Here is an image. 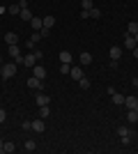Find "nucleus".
<instances>
[{
    "instance_id": "obj_1",
    "label": "nucleus",
    "mask_w": 138,
    "mask_h": 154,
    "mask_svg": "<svg viewBox=\"0 0 138 154\" xmlns=\"http://www.w3.org/2000/svg\"><path fill=\"white\" fill-rule=\"evenodd\" d=\"M7 53L12 55V60L16 64H23V55H21V48H19V44H12V46H7Z\"/></svg>"
},
{
    "instance_id": "obj_2",
    "label": "nucleus",
    "mask_w": 138,
    "mask_h": 154,
    "mask_svg": "<svg viewBox=\"0 0 138 154\" xmlns=\"http://www.w3.org/2000/svg\"><path fill=\"white\" fill-rule=\"evenodd\" d=\"M2 78H12V76H16V62H7V64H2V74H0Z\"/></svg>"
},
{
    "instance_id": "obj_3",
    "label": "nucleus",
    "mask_w": 138,
    "mask_h": 154,
    "mask_svg": "<svg viewBox=\"0 0 138 154\" xmlns=\"http://www.w3.org/2000/svg\"><path fill=\"white\" fill-rule=\"evenodd\" d=\"M118 136L122 138V143H124V145H129V143H131V138H133V131H131V129L120 127V129H118Z\"/></svg>"
},
{
    "instance_id": "obj_4",
    "label": "nucleus",
    "mask_w": 138,
    "mask_h": 154,
    "mask_svg": "<svg viewBox=\"0 0 138 154\" xmlns=\"http://www.w3.org/2000/svg\"><path fill=\"white\" fill-rule=\"evenodd\" d=\"M28 88H30V90H44V81H41V78H37V76H30L28 78Z\"/></svg>"
},
{
    "instance_id": "obj_5",
    "label": "nucleus",
    "mask_w": 138,
    "mask_h": 154,
    "mask_svg": "<svg viewBox=\"0 0 138 154\" xmlns=\"http://www.w3.org/2000/svg\"><path fill=\"white\" fill-rule=\"evenodd\" d=\"M32 131H35V134H44V131H46V127H44V120H41V117L32 120Z\"/></svg>"
},
{
    "instance_id": "obj_6",
    "label": "nucleus",
    "mask_w": 138,
    "mask_h": 154,
    "mask_svg": "<svg viewBox=\"0 0 138 154\" xmlns=\"http://www.w3.org/2000/svg\"><path fill=\"white\" fill-rule=\"evenodd\" d=\"M136 106H138V97H136V94L124 97V108H129V110H131V108H136Z\"/></svg>"
},
{
    "instance_id": "obj_7",
    "label": "nucleus",
    "mask_w": 138,
    "mask_h": 154,
    "mask_svg": "<svg viewBox=\"0 0 138 154\" xmlns=\"http://www.w3.org/2000/svg\"><path fill=\"white\" fill-rule=\"evenodd\" d=\"M30 26H32V32H41V28H44V19L32 16V19H30Z\"/></svg>"
},
{
    "instance_id": "obj_8",
    "label": "nucleus",
    "mask_w": 138,
    "mask_h": 154,
    "mask_svg": "<svg viewBox=\"0 0 138 154\" xmlns=\"http://www.w3.org/2000/svg\"><path fill=\"white\" fill-rule=\"evenodd\" d=\"M92 60H94V58H92V53H81V55H78V62H81V67H87V64H92Z\"/></svg>"
},
{
    "instance_id": "obj_9",
    "label": "nucleus",
    "mask_w": 138,
    "mask_h": 154,
    "mask_svg": "<svg viewBox=\"0 0 138 154\" xmlns=\"http://www.w3.org/2000/svg\"><path fill=\"white\" fill-rule=\"evenodd\" d=\"M35 101H37V106H48V103H51V97L44 94V92L39 90V94H37V99H35Z\"/></svg>"
},
{
    "instance_id": "obj_10",
    "label": "nucleus",
    "mask_w": 138,
    "mask_h": 154,
    "mask_svg": "<svg viewBox=\"0 0 138 154\" xmlns=\"http://www.w3.org/2000/svg\"><path fill=\"white\" fill-rule=\"evenodd\" d=\"M69 76H72L74 81H81V78L85 76V74H83V67H72V71H69Z\"/></svg>"
},
{
    "instance_id": "obj_11",
    "label": "nucleus",
    "mask_w": 138,
    "mask_h": 154,
    "mask_svg": "<svg viewBox=\"0 0 138 154\" xmlns=\"http://www.w3.org/2000/svg\"><path fill=\"white\" fill-rule=\"evenodd\" d=\"M108 55H111V60H120L122 58V46H111Z\"/></svg>"
},
{
    "instance_id": "obj_12",
    "label": "nucleus",
    "mask_w": 138,
    "mask_h": 154,
    "mask_svg": "<svg viewBox=\"0 0 138 154\" xmlns=\"http://www.w3.org/2000/svg\"><path fill=\"white\" fill-rule=\"evenodd\" d=\"M136 37H133V35H127L124 37V48H129V51H133V48H136Z\"/></svg>"
},
{
    "instance_id": "obj_13",
    "label": "nucleus",
    "mask_w": 138,
    "mask_h": 154,
    "mask_svg": "<svg viewBox=\"0 0 138 154\" xmlns=\"http://www.w3.org/2000/svg\"><path fill=\"white\" fill-rule=\"evenodd\" d=\"M32 76H37V78L44 81V78H46V69L41 67V64H35V67H32Z\"/></svg>"
},
{
    "instance_id": "obj_14",
    "label": "nucleus",
    "mask_w": 138,
    "mask_h": 154,
    "mask_svg": "<svg viewBox=\"0 0 138 154\" xmlns=\"http://www.w3.org/2000/svg\"><path fill=\"white\" fill-rule=\"evenodd\" d=\"M58 55H60V62H65V64H72V60H74V55L69 51H60Z\"/></svg>"
},
{
    "instance_id": "obj_15",
    "label": "nucleus",
    "mask_w": 138,
    "mask_h": 154,
    "mask_svg": "<svg viewBox=\"0 0 138 154\" xmlns=\"http://www.w3.org/2000/svg\"><path fill=\"white\" fill-rule=\"evenodd\" d=\"M5 42H7V46L19 44V35H16V32H7V35H5Z\"/></svg>"
},
{
    "instance_id": "obj_16",
    "label": "nucleus",
    "mask_w": 138,
    "mask_h": 154,
    "mask_svg": "<svg viewBox=\"0 0 138 154\" xmlns=\"http://www.w3.org/2000/svg\"><path fill=\"white\" fill-rule=\"evenodd\" d=\"M39 39H41V35H39V32H32V35H30V39L26 42V44H28V48H35V44H37Z\"/></svg>"
},
{
    "instance_id": "obj_17",
    "label": "nucleus",
    "mask_w": 138,
    "mask_h": 154,
    "mask_svg": "<svg viewBox=\"0 0 138 154\" xmlns=\"http://www.w3.org/2000/svg\"><path fill=\"white\" fill-rule=\"evenodd\" d=\"M113 103H115V106H124V94H120V92H113Z\"/></svg>"
},
{
    "instance_id": "obj_18",
    "label": "nucleus",
    "mask_w": 138,
    "mask_h": 154,
    "mask_svg": "<svg viewBox=\"0 0 138 154\" xmlns=\"http://www.w3.org/2000/svg\"><path fill=\"white\" fill-rule=\"evenodd\" d=\"M127 120H129V124H136V122H138V110L131 108L129 113H127Z\"/></svg>"
},
{
    "instance_id": "obj_19",
    "label": "nucleus",
    "mask_w": 138,
    "mask_h": 154,
    "mask_svg": "<svg viewBox=\"0 0 138 154\" xmlns=\"http://www.w3.org/2000/svg\"><path fill=\"white\" fill-rule=\"evenodd\" d=\"M48 115H51V106H39V117L41 120H46Z\"/></svg>"
},
{
    "instance_id": "obj_20",
    "label": "nucleus",
    "mask_w": 138,
    "mask_h": 154,
    "mask_svg": "<svg viewBox=\"0 0 138 154\" xmlns=\"http://www.w3.org/2000/svg\"><path fill=\"white\" fill-rule=\"evenodd\" d=\"M19 16H21L23 21H28V23H30V19H32V12H30V9L26 7V9H21V14H19Z\"/></svg>"
},
{
    "instance_id": "obj_21",
    "label": "nucleus",
    "mask_w": 138,
    "mask_h": 154,
    "mask_svg": "<svg viewBox=\"0 0 138 154\" xmlns=\"http://www.w3.org/2000/svg\"><path fill=\"white\" fill-rule=\"evenodd\" d=\"M53 26H55V16H44V28H48V30H51Z\"/></svg>"
},
{
    "instance_id": "obj_22",
    "label": "nucleus",
    "mask_w": 138,
    "mask_h": 154,
    "mask_svg": "<svg viewBox=\"0 0 138 154\" xmlns=\"http://www.w3.org/2000/svg\"><path fill=\"white\" fill-rule=\"evenodd\" d=\"M23 149H26V152H35V149H37V143H35V140H26Z\"/></svg>"
},
{
    "instance_id": "obj_23",
    "label": "nucleus",
    "mask_w": 138,
    "mask_h": 154,
    "mask_svg": "<svg viewBox=\"0 0 138 154\" xmlns=\"http://www.w3.org/2000/svg\"><path fill=\"white\" fill-rule=\"evenodd\" d=\"M136 32H138V21H131L127 28V35H136Z\"/></svg>"
},
{
    "instance_id": "obj_24",
    "label": "nucleus",
    "mask_w": 138,
    "mask_h": 154,
    "mask_svg": "<svg viewBox=\"0 0 138 154\" xmlns=\"http://www.w3.org/2000/svg\"><path fill=\"white\" fill-rule=\"evenodd\" d=\"M7 12L12 14V16H19V14H21V7L19 5H9V7H7Z\"/></svg>"
},
{
    "instance_id": "obj_25",
    "label": "nucleus",
    "mask_w": 138,
    "mask_h": 154,
    "mask_svg": "<svg viewBox=\"0 0 138 154\" xmlns=\"http://www.w3.org/2000/svg\"><path fill=\"white\" fill-rule=\"evenodd\" d=\"M2 152H5V154H12L14 152V143H5V145H2Z\"/></svg>"
},
{
    "instance_id": "obj_26",
    "label": "nucleus",
    "mask_w": 138,
    "mask_h": 154,
    "mask_svg": "<svg viewBox=\"0 0 138 154\" xmlns=\"http://www.w3.org/2000/svg\"><path fill=\"white\" fill-rule=\"evenodd\" d=\"M72 71V64H65V62H60V74H69Z\"/></svg>"
},
{
    "instance_id": "obj_27",
    "label": "nucleus",
    "mask_w": 138,
    "mask_h": 154,
    "mask_svg": "<svg viewBox=\"0 0 138 154\" xmlns=\"http://www.w3.org/2000/svg\"><path fill=\"white\" fill-rule=\"evenodd\" d=\"M99 16H101V9L92 7V9H90V19H99Z\"/></svg>"
},
{
    "instance_id": "obj_28",
    "label": "nucleus",
    "mask_w": 138,
    "mask_h": 154,
    "mask_svg": "<svg viewBox=\"0 0 138 154\" xmlns=\"http://www.w3.org/2000/svg\"><path fill=\"white\" fill-rule=\"evenodd\" d=\"M78 85L83 88V90H87V88H90V78H85V76H83V78L78 81Z\"/></svg>"
},
{
    "instance_id": "obj_29",
    "label": "nucleus",
    "mask_w": 138,
    "mask_h": 154,
    "mask_svg": "<svg viewBox=\"0 0 138 154\" xmlns=\"http://www.w3.org/2000/svg\"><path fill=\"white\" fill-rule=\"evenodd\" d=\"M81 7H83V9H92V0H81Z\"/></svg>"
},
{
    "instance_id": "obj_30",
    "label": "nucleus",
    "mask_w": 138,
    "mask_h": 154,
    "mask_svg": "<svg viewBox=\"0 0 138 154\" xmlns=\"http://www.w3.org/2000/svg\"><path fill=\"white\" fill-rule=\"evenodd\" d=\"M21 129H23V131H32V122H28V120H26V122L21 124Z\"/></svg>"
},
{
    "instance_id": "obj_31",
    "label": "nucleus",
    "mask_w": 138,
    "mask_h": 154,
    "mask_svg": "<svg viewBox=\"0 0 138 154\" xmlns=\"http://www.w3.org/2000/svg\"><path fill=\"white\" fill-rule=\"evenodd\" d=\"M81 19H90V9H83V12H81Z\"/></svg>"
},
{
    "instance_id": "obj_32",
    "label": "nucleus",
    "mask_w": 138,
    "mask_h": 154,
    "mask_svg": "<svg viewBox=\"0 0 138 154\" xmlns=\"http://www.w3.org/2000/svg\"><path fill=\"white\" fill-rule=\"evenodd\" d=\"M5 120H7V113H5V110H2V108H0V124L5 122Z\"/></svg>"
},
{
    "instance_id": "obj_33",
    "label": "nucleus",
    "mask_w": 138,
    "mask_h": 154,
    "mask_svg": "<svg viewBox=\"0 0 138 154\" xmlns=\"http://www.w3.org/2000/svg\"><path fill=\"white\" fill-rule=\"evenodd\" d=\"M131 85H133V88H138V76H136V78L131 81Z\"/></svg>"
},
{
    "instance_id": "obj_34",
    "label": "nucleus",
    "mask_w": 138,
    "mask_h": 154,
    "mask_svg": "<svg viewBox=\"0 0 138 154\" xmlns=\"http://www.w3.org/2000/svg\"><path fill=\"white\" fill-rule=\"evenodd\" d=\"M131 53H133V58H138V46H136V48H133Z\"/></svg>"
},
{
    "instance_id": "obj_35",
    "label": "nucleus",
    "mask_w": 138,
    "mask_h": 154,
    "mask_svg": "<svg viewBox=\"0 0 138 154\" xmlns=\"http://www.w3.org/2000/svg\"><path fill=\"white\" fill-rule=\"evenodd\" d=\"M2 145H5V140H2V138H0V152H2Z\"/></svg>"
},
{
    "instance_id": "obj_36",
    "label": "nucleus",
    "mask_w": 138,
    "mask_h": 154,
    "mask_svg": "<svg viewBox=\"0 0 138 154\" xmlns=\"http://www.w3.org/2000/svg\"><path fill=\"white\" fill-rule=\"evenodd\" d=\"M133 37H136V44H138V32H136V35H133Z\"/></svg>"
},
{
    "instance_id": "obj_37",
    "label": "nucleus",
    "mask_w": 138,
    "mask_h": 154,
    "mask_svg": "<svg viewBox=\"0 0 138 154\" xmlns=\"http://www.w3.org/2000/svg\"><path fill=\"white\" fill-rule=\"evenodd\" d=\"M0 74H2V64H0Z\"/></svg>"
}]
</instances>
